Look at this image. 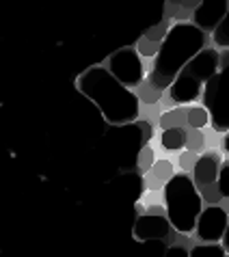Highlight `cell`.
Here are the masks:
<instances>
[{"mask_svg": "<svg viewBox=\"0 0 229 257\" xmlns=\"http://www.w3.org/2000/svg\"><path fill=\"white\" fill-rule=\"evenodd\" d=\"M78 89L102 112L108 123H130L139 117V95L110 74V69L91 67L78 78Z\"/></svg>", "mask_w": 229, "mask_h": 257, "instance_id": "6da1fadb", "label": "cell"}, {"mask_svg": "<svg viewBox=\"0 0 229 257\" xmlns=\"http://www.w3.org/2000/svg\"><path fill=\"white\" fill-rule=\"evenodd\" d=\"M205 48V33L192 24H175L164 35L160 50L156 54L154 69L149 71V82L160 89L173 84L177 74L184 69L188 61Z\"/></svg>", "mask_w": 229, "mask_h": 257, "instance_id": "7a4b0ae2", "label": "cell"}, {"mask_svg": "<svg viewBox=\"0 0 229 257\" xmlns=\"http://www.w3.org/2000/svg\"><path fill=\"white\" fill-rule=\"evenodd\" d=\"M164 203H167V216L175 231L190 233L197 229L201 208V195L197 192L195 180H190L186 173H173V177L164 184Z\"/></svg>", "mask_w": 229, "mask_h": 257, "instance_id": "3957f363", "label": "cell"}, {"mask_svg": "<svg viewBox=\"0 0 229 257\" xmlns=\"http://www.w3.org/2000/svg\"><path fill=\"white\" fill-rule=\"evenodd\" d=\"M220 56L214 48H203L195 59L188 61L171 84L169 95L175 104H188L201 95V87L218 71Z\"/></svg>", "mask_w": 229, "mask_h": 257, "instance_id": "277c9868", "label": "cell"}, {"mask_svg": "<svg viewBox=\"0 0 229 257\" xmlns=\"http://www.w3.org/2000/svg\"><path fill=\"white\" fill-rule=\"evenodd\" d=\"M203 106L210 112V123L216 132L229 130V52L223 54L218 71L205 82Z\"/></svg>", "mask_w": 229, "mask_h": 257, "instance_id": "5b68a950", "label": "cell"}, {"mask_svg": "<svg viewBox=\"0 0 229 257\" xmlns=\"http://www.w3.org/2000/svg\"><path fill=\"white\" fill-rule=\"evenodd\" d=\"M149 134H152V127L145 121H137V123H128V125H114L108 130V141H112L114 152L119 154L121 164L124 167H130L132 158L139 154L141 149L145 147V143L149 141Z\"/></svg>", "mask_w": 229, "mask_h": 257, "instance_id": "8992f818", "label": "cell"}, {"mask_svg": "<svg viewBox=\"0 0 229 257\" xmlns=\"http://www.w3.org/2000/svg\"><path fill=\"white\" fill-rule=\"evenodd\" d=\"M108 69L126 87H139L143 82V61L139 56V50L134 48L117 50L108 59Z\"/></svg>", "mask_w": 229, "mask_h": 257, "instance_id": "52a82bcc", "label": "cell"}, {"mask_svg": "<svg viewBox=\"0 0 229 257\" xmlns=\"http://www.w3.org/2000/svg\"><path fill=\"white\" fill-rule=\"evenodd\" d=\"M227 225H229V218H227L225 208H220V205L212 203L210 208H205L201 214H199L197 235L203 242H218L225 235Z\"/></svg>", "mask_w": 229, "mask_h": 257, "instance_id": "ba28073f", "label": "cell"}, {"mask_svg": "<svg viewBox=\"0 0 229 257\" xmlns=\"http://www.w3.org/2000/svg\"><path fill=\"white\" fill-rule=\"evenodd\" d=\"M169 216H160V214H145V216L137 218L134 223V235L145 242V240H169L173 238V229H171Z\"/></svg>", "mask_w": 229, "mask_h": 257, "instance_id": "9c48e42d", "label": "cell"}, {"mask_svg": "<svg viewBox=\"0 0 229 257\" xmlns=\"http://www.w3.org/2000/svg\"><path fill=\"white\" fill-rule=\"evenodd\" d=\"M229 9V0H201V5L195 9V26L201 31H216V26L223 22Z\"/></svg>", "mask_w": 229, "mask_h": 257, "instance_id": "30bf717a", "label": "cell"}, {"mask_svg": "<svg viewBox=\"0 0 229 257\" xmlns=\"http://www.w3.org/2000/svg\"><path fill=\"white\" fill-rule=\"evenodd\" d=\"M218 171H220V162L216 154H203L199 156L195 162V169H192V180L199 188L207 186V184H214L218 180Z\"/></svg>", "mask_w": 229, "mask_h": 257, "instance_id": "8fae6325", "label": "cell"}, {"mask_svg": "<svg viewBox=\"0 0 229 257\" xmlns=\"http://www.w3.org/2000/svg\"><path fill=\"white\" fill-rule=\"evenodd\" d=\"M171 177H173V167H171L169 160H156L154 167L149 169L147 173V186L149 188H164V184H167Z\"/></svg>", "mask_w": 229, "mask_h": 257, "instance_id": "7c38bea8", "label": "cell"}, {"mask_svg": "<svg viewBox=\"0 0 229 257\" xmlns=\"http://www.w3.org/2000/svg\"><path fill=\"white\" fill-rule=\"evenodd\" d=\"M160 143L169 152H180L186 147V130L184 127H167V130H162Z\"/></svg>", "mask_w": 229, "mask_h": 257, "instance_id": "4fadbf2b", "label": "cell"}, {"mask_svg": "<svg viewBox=\"0 0 229 257\" xmlns=\"http://www.w3.org/2000/svg\"><path fill=\"white\" fill-rule=\"evenodd\" d=\"M184 125H188V117H186L184 108L167 110L160 117V127H162V130H167V127H184Z\"/></svg>", "mask_w": 229, "mask_h": 257, "instance_id": "5bb4252c", "label": "cell"}, {"mask_svg": "<svg viewBox=\"0 0 229 257\" xmlns=\"http://www.w3.org/2000/svg\"><path fill=\"white\" fill-rule=\"evenodd\" d=\"M186 117H188V125L190 127H205V123H210V112L207 108H201V106H192V108L186 110Z\"/></svg>", "mask_w": 229, "mask_h": 257, "instance_id": "9a60e30c", "label": "cell"}, {"mask_svg": "<svg viewBox=\"0 0 229 257\" xmlns=\"http://www.w3.org/2000/svg\"><path fill=\"white\" fill-rule=\"evenodd\" d=\"M227 248L220 244H197L190 251V257H225Z\"/></svg>", "mask_w": 229, "mask_h": 257, "instance_id": "2e32d148", "label": "cell"}, {"mask_svg": "<svg viewBox=\"0 0 229 257\" xmlns=\"http://www.w3.org/2000/svg\"><path fill=\"white\" fill-rule=\"evenodd\" d=\"M139 99L141 102H145V104H154V102H158L160 95H162V89L160 87H156V84L152 82H147V84H139Z\"/></svg>", "mask_w": 229, "mask_h": 257, "instance_id": "e0dca14e", "label": "cell"}, {"mask_svg": "<svg viewBox=\"0 0 229 257\" xmlns=\"http://www.w3.org/2000/svg\"><path fill=\"white\" fill-rule=\"evenodd\" d=\"M186 147L190 149V152H201V149L205 147V137L201 134V130L199 127H190L188 132H186Z\"/></svg>", "mask_w": 229, "mask_h": 257, "instance_id": "ac0fdd59", "label": "cell"}, {"mask_svg": "<svg viewBox=\"0 0 229 257\" xmlns=\"http://www.w3.org/2000/svg\"><path fill=\"white\" fill-rule=\"evenodd\" d=\"M214 44L218 48H229V9L225 13L223 22L216 26V31H214Z\"/></svg>", "mask_w": 229, "mask_h": 257, "instance_id": "d6986e66", "label": "cell"}, {"mask_svg": "<svg viewBox=\"0 0 229 257\" xmlns=\"http://www.w3.org/2000/svg\"><path fill=\"white\" fill-rule=\"evenodd\" d=\"M154 162H156V154H154V149L152 147H143L141 149V154H139V160H137V167L141 171H149L154 167Z\"/></svg>", "mask_w": 229, "mask_h": 257, "instance_id": "ffe728a7", "label": "cell"}, {"mask_svg": "<svg viewBox=\"0 0 229 257\" xmlns=\"http://www.w3.org/2000/svg\"><path fill=\"white\" fill-rule=\"evenodd\" d=\"M160 44H162V41H154V39L143 37L137 44V50H139V54H143V56H154V54H158Z\"/></svg>", "mask_w": 229, "mask_h": 257, "instance_id": "44dd1931", "label": "cell"}, {"mask_svg": "<svg viewBox=\"0 0 229 257\" xmlns=\"http://www.w3.org/2000/svg\"><path fill=\"white\" fill-rule=\"evenodd\" d=\"M216 184H218V190H220V195H223L225 199H229V162H225L223 167H220Z\"/></svg>", "mask_w": 229, "mask_h": 257, "instance_id": "7402d4cb", "label": "cell"}, {"mask_svg": "<svg viewBox=\"0 0 229 257\" xmlns=\"http://www.w3.org/2000/svg\"><path fill=\"white\" fill-rule=\"evenodd\" d=\"M201 197L205 199L207 203H218L220 199H223V195H220L218 190V184H207V186H201Z\"/></svg>", "mask_w": 229, "mask_h": 257, "instance_id": "603a6c76", "label": "cell"}, {"mask_svg": "<svg viewBox=\"0 0 229 257\" xmlns=\"http://www.w3.org/2000/svg\"><path fill=\"white\" fill-rule=\"evenodd\" d=\"M195 162H197V156H195V152H190V149L180 156V167H182V171L195 169Z\"/></svg>", "mask_w": 229, "mask_h": 257, "instance_id": "cb8c5ba5", "label": "cell"}, {"mask_svg": "<svg viewBox=\"0 0 229 257\" xmlns=\"http://www.w3.org/2000/svg\"><path fill=\"white\" fill-rule=\"evenodd\" d=\"M162 33H169V31H167V22H162L160 26H156V28H149V31L145 33V37H147V39H154V41H160V39H162V37H160Z\"/></svg>", "mask_w": 229, "mask_h": 257, "instance_id": "d4e9b609", "label": "cell"}, {"mask_svg": "<svg viewBox=\"0 0 229 257\" xmlns=\"http://www.w3.org/2000/svg\"><path fill=\"white\" fill-rule=\"evenodd\" d=\"M164 255H167V257H188L190 253L188 251H186V248L184 246H169L167 248V251H164Z\"/></svg>", "mask_w": 229, "mask_h": 257, "instance_id": "484cf974", "label": "cell"}, {"mask_svg": "<svg viewBox=\"0 0 229 257\" xmlns=\"http://www.w3.org/2000/svg\"><path fill=\"white\" fill-rule=\"evenodd\" d=\"M143 246L152 248V251H156V253H164V251H167V246H164L162 240H145V242H143Z\"/></svg>", "mask_w": 229, "mask_h": 257, "instance_id": "4316f807", "label": "cell"}, {"mask_svg": "<svg viewBox=\"0 0 229 257\" xmlns=\"http://www.w3.org/2000/svg\"><path fill=\"white\" fill-rule=\"evenodd\" d=\"M199 5H201V0H184V3H182L184 9H197Z\"/></svg>", "mask_w": 229, "mask_h": 257, "instance_id": "83f0119b", "label": "cell"}, {"mask_svg": "<svg viewBox=\"0 0 229 257\" xmlns=\"http://www.w3.org/2000/svg\"><path fill=\"white\" fill-rule=\"evenodd\" d=\"M223 246L229 251V225H227V229H225V235H223Z\"/></svg>", "mask_w": 229, "mask_h": 257, "instance_id": "f1b7e54d", "label": "cell"}, {"mask_svg": "<svg viewBox=\"0 0 229 257\" xmlns=\"http://www.w3.org/2000/svg\"><path fill=\"white\" fill-rule=\"evenodd\" d=\"M223 145H225V152L229 154V134H227V137H225V143H223Z\"/></svg>", "mask_w": 229, "mask_h": 257, "instance_id": "f546056e", "label": "cell"}, {"mask_svg": "<svg viewBox=\"0 0 229 257\" xmlns=\"http://www.w3.org/2000/svg\"><path fill=\"white\" fill-rule=\"evenodd\" d=\"M171 3H175V5H177V3H180V5H182V3H184V0H171Z\"/></svg>", "mask_w": 229, "mask_h": 257, "instance_id": "4dcf8cb0", "label": "cell"}]
</instances>
